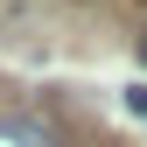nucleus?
Masks as SVG:
<instances>
[{
    "label": "nucleus",
    "mask_w": 147,
    "mask_h": 147,
    "mask_svg": "<svg viewBox=\"0 0 147 147\" xmlns=\"http://www.w3.org/2000/svg\"><path fill=\"white\" fill-rule=\"evenodd\" d=\"M0 140H21V147H63L56 119H42V112H14L7 126H0Z\"/></svg>",
    "instance_id": "f257e3e1"
},
{
    "label": "nucleus",
    "mask_w": 147,
    "mask_h": 147,
    "mask_svg": "<svg viewBox=\"0 0 147 147\" xmlns=\"http://www.w3.org/2000/svg\"><path fill=\"white\" fill-rule=\"evenodd\" d=\"M140 56H147V42H140Z\"/></svg>",
    "instance_id": "7ed1b4c3"
},
{
    "label": "nucleus",
    "mask_w": 147,
    "mask_h": 147,
    "mask_svg": "<svg viewBox=\"0 0 147 147\" xmlns=\"http://www.w3.org/2000/svg\"><path fill=\"white\" fill-rule=\"evenodd\" d=\"M126 112H140V119H147V84H126Z\"/></svg>",
    "instance_id": "f03ea898"
}]
</instances>
